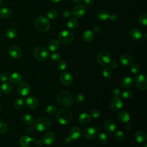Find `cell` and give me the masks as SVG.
Masks as SVG:
<instances>
[{
  "mask_svg": "<svg viewBox=\"0 0 147 147\" xmlns=\"http://www.w3.org/2000/svg\"><path fill=\"white\" fill-rule=\"evenodd\" d=\"M100 111L96 109L93 110L91 113V116L94 118H98L100 116Z\"/></svg>",
  "mask_w": 147,
  "mask_h": 147,
  "instance_id": "obj_48",
  "label": "cell"
},
{
  "mask_svg": "<svg viewBox=\"0 0 147 147\" xmlns=\"http://www.w3.org/2000/svg\"><path fill=\"white\" fill-rule=\"evenodd\" d=\"M111 55L106 51H100L96 56V60L99 64L103 66H106L109 64L111 61Z\"/></svg>",
  "mask_w": 147,
  "mask_h": 147,
  "instance_id": "obj_6",
  "label": "cell"
},
{
  "mask_svg": "<svg viewBox=\"0 0 147 147\" xmlns=\"http://www.w3.org/2000/svg\"><path fill=\"white\" fill-rule=\"evenodd\" d=\"M75 3H80L82 2L83 0H72Z\"/></svg>",
  "mask_w": 147,
  "mask_h": 147,
  "instance_id": "obj_56",
  "label": "cell"
},
{
  "mask_svg": "<svg viewBox=\"0 0 147 147\" xmlns=\"http://www.w3.org/2000/svg\"><path fill=\"white\" fill-rule=\"evenodd\" d=\"M114 137L115 139L118 141H122L125 138V134L121 130H117L115 131Z\"/></svg>",
  "mask_w": 147,
  "mask_h": 147,
  "instance_id": "obj_42",
  "label": "cell"
},
{
  "mask_svg": "<svg viewBox=\"0 0 147 147\" xmlns=\"http://www.w3.org/2000/svg\"><path fill=\"white\" fill-rule=\"evenodd\" d=\"M50 26L49 20L44 16L38 17L34 22V27L40 33H45L47 32Z\"/></svg>",
  "mask_w": 147,
  "mask_h": 147,
  "instance_id": "obj_4",
  "label": "cell"
},
{
  "mask_svg": "<svg viewBox=\"0 0 147 147\" xmlns=\"http://www.w3.org/2000/svg\"><path fill=\"white\" fill-rule=\"evenodd\" d=\"M85 99V96L82 93H79L76 95L75 97V100L77 103H82L84 101Z\"/></svg>",
  "mask_w": 147,
  "mask_h": 147,
  "instance_id": "obj_41",
  "label": "cell"
},
{
  "mask_svg": "<svg viewBox=\"0 0 147 147\" xmlns=\"http://www.w3.org/2000/svg\"><path fill=\"white\" fill-rule=\"evenodd\" d=\"M143 147H147V144H145Z\"/></svg>",
  "mask_w": 147,
  "mask_h": 147,
  "instance_id": "obj_59",
  "label": "cell"
},
{
  "mask_svg": "<svg viewBox=\"0 0 147 147\" xmlns=\"http://www.w3.org/2000/svg\"><path fill=\"white\" fill-rule=\"evenodd\" d=\"M72 15V13L71 12V10L68 9H66L63 12V16L66 18H70Z\"/></svg>",
  "mask_w": 147,
  "mask_h": 147,
  "instance_id": "obj_49",
  "label": "cell"
},
{
  "mask_svg": "<svg viewBox=\"0 0 147 147\" xmlns=\"http://www.w3.org/2000/svg\"><path fill=\"white\" fill-rule=\"evenodd\" d=\"M0 111H1V109H0Z\"/></svg>",
  "mask_w": 147,
  "mask_h": 147,
  "instance_id": "obj_62",
  "label": "cell"
},
{
  "mask_svg": "<svg viewBox=\"0 0 147 147\" xmlns=\"http://www.w3.org/2000/svg\"><path fill=\"white\" fill-rule=\"evenodd\" d=\"M22 121L26 125H31L33 122V118L30 114H25L22 117Z\"/></svg>",
  "mask_w": 147,
  "mask_h": 147,
  "instance_id": "obj_34",
  "label": "cell"
},
{
  "mask_svg": "<svg viewBox=\"0 0 147 147\" xmlns=\"http://www.w3.org/2000/svg\"><path fill=\"white\" fill-rule=\"evenodd\" d=\"M26 104L29 108L34 109L37 107L38 105V100L35 96L30 95L26 98Z\"/></svg>",
  "mask_w": 147,
  "mask_h": 147,
  "instance_id": "obj_18",
  "label": "cell"
},
{
  "mask_svg": "<svg viewBox=\"0 0 147 147\" xmlns=\"http://www.w3.org/2000/svg\"><path fill=\"white\" fill-rule=\"evenodd\" d=\"M9 80L11 83L14 84H18L21 83L22 80V76L20 74L14 72L10 75L9 77Z\"/></svg>",
  "mask_w": 147,
  "mask_h": 147,
  "instance_id": "obj_23",
  "label": "cell"
},
{
  "mask_svg": "<svg viewBox=\"0 0 147 147\" xmlns=\"http://www.w3.org/2000/svg\"><path fill=\"white\" fill-rule=\"evenodd\" d=\"M118 119L122 123H127L130 120V115L126 111L122 110L118 113Z\"/></svg>",
  "mask_w": 147,
  "mask_h": 147,
  "instance_id": "obj_25",
  "label": "cell"
},
{
  "mask_svg": "<svg viewBox=\"0 0 147 147\" xmlns=\"http://www.w3.org/2000/svg\"><path fill=\"white\" fill-rule=\"evenodd\" d=\"M91 118L92 117L90 114L86 113H83L79 115L78 118V120L80 123L87 125L91 122Z\"/></svg>",
  "mask_w": 147,
  "mask_h": 147,
  "instance_id": "obj_24",
  "label": "cell"
},
{
  "mask_svg": "<svg viewBox=\"0 0 147 147\" xmlns=\"http://www.w3.org/2000/svg\"><path fill=\"white\" fill-rule=\"evenodd\" d=\"M72 114L70 110L67 109H60L57 114V119L58 122L63 125L68 124L72 120Z\"/></svg>",
  "mask_w": 147,
  "mask_h": 147,
  "instance_id": "obj_3",
  "label": "cell"
},
{
  "mask_svg": "<svg viewBox=\"0 0 147 147\" xmlns=\"http://www.w3.org/2000/svg\"><path fill=\"white\" fill-rule=\"evenodd\" d=\"M109 18L110 20V21H111L112 22H115L118 21V17L115 14H111L110 15L109 14Z\"/></svg>",
  "mask_w": 147,
  "mask_h": 147,
  "instance_id": "obj_51",
  "label": "cell"
},
{
  "mask_svg": "<svg viewBox=\"0 0 147 147\" xmlns=\"http://www.w3.org/2000/svg\"><path fill=\"white\" fill-rule=\"evenodd\" d=\"M135 83L137 87L142 91H145L147 88V78L144 74H140L135 78Z\"/></svg>",
  "mask_w": 147,
  "mask_h": 147,
  "instance_id": "obj_8",
  "label": "cell"
},
{
  "mask_svg": "<svg viewBox=\"0 0 147 147\" xmlns=\"http://www.w3.org/2000/svg\"><path fill=\"white\" fill-rule=\"evenodd\" d=\"M8 53L10 57L13 59H19L22 55L21 50L17 46H11L8 49Z\"/></svg>",
  "mask_w": 147,
  "mask_h": 147,
  "instance_id": "obj_16",
  "label": "cell"
},
{
  "mask_svg": "<svg viewBox=\"0 0 147 147\" xmlns=\"http://www.w3.org/2000/svg\"><path fill=\"white\" fill-rule=\"evenodd\" d=\"M84 3L88 7L92 6L94 4V0H84Z\"/></svg>",
  "mask_w": 147,
  "mask_h": 147,
  "instance_id": "obj_54",
  "label": "cell"
},
{
  "mask_svg": "<svg viewBox=\"0 0 147 147\" xmlns=\"http://www.w3.org/2000/svg\"><path fill=\"white\" fill-rule=\"evenodd\" d=\"M110 67L114 69H116L118 67V64L116 61H111L109 63Z\"/></svg>",
  "mask_w": 147,
  "mask_h": 147,
  "instance_id": "obj_53",
  "label": "cell"
},
{
  "mask_svg": "<svg viewBox=\"0 0 147 147\" xmlns=\"http://www.w3.org/2000/svg\"><path fill=\"white\" fill-rule=\"evenodd\" d=\"M17 92L20 95L25 96L30 93V87L29 84L26 82L20 83L17 87Z\"/></svg>",
  "mask_w": 147,
  "mask_h": 147,
  "instance_id": "obj_9",
  "label": "cell"
},
{
  "mask_svg": "<svg viewBox=\"0 0 147 147\" xmlns=\"http://www.w3.org/2000/svg\"><path fill=\"white\" fill-rule=\"evenodd\" d=\"M11 15V10L7 7H2L0 9V17L2 18H9Z\"/></svg>",
  "mask_w": 147,
  "mask_h": 147,
  "instance_id": "obj_31",
  "label": "cell"
},
{
  "mask_svg": "<svg viewBox=\"0 0 147 147\" xmlns=\"http://www.w3.org/2000/svg\"><path fill=\"white\" fill-rule=\"evenodd\" d=\"M78 25V21L75 18H71L67 22V26L70 29H74Z\"/></svg>",
  "mask_w": 147,
  "mask_h": 147,
  "instance_id": "obj_35",
  "label": "cell"
},
{
  "mask_svg": "<svg viewBox=\"0 0 147 147\" xmlns=\"http://www.w3.org/2000/svg\"><path fill=\"white\" fill-rule=\"evenodd\" d=\"M103 76L106 78H110L113 75V71L110 67H106L104 68L103 72Z\"/></svg>",
  "mask_w": 147,
  "mask_h": 147,
  "instance_id": "obj_37",
  "label": "cell"
},
{
  "mask_svg": "<svg viewBox=\"0 0 147 147\" xmlns=\"http://www.w3.org/2000/svg\"><path fill=\"white\" fill-rule=\"evenodd\" d=\"M122 96L123 98L124 99H129L130 98L132 95H133V92L131 91V90H125L122 93Z\"/></svg>",
  "mask_w": 147,
  "mask_h": 147,
  "instance_id": "obj_45",
  "label": "cell"
},
{
  "mask_svg": "<svg viewBox=\"0 0 147 147\" xmlns=\"http://www.w3.org/2000/svg\"><path fill=\"white\" fill-rule=\"evenodd\" d=\"M67 63L64 60H61L57 64L58 70L60 71H63L66 69Z\"/></svg>",
  "mask_w": 147,
  "mask_h": 147,
  "instance_id": "obj_44",
  "label": "cell"
},
{
  "mask_svg": "<svg viewBox=\"0 0 147 147\" xmlns=\"http://www.w3.org/2000/svg\"><path fill=\"white\" fill-rule=\"evenodd\" d=\"M33 55L37 60L44 61L47 60L49 56V51L45 47L38 46L34 49Z\"/></svg>",
  "mask_w": 147,
  "mask_h": 147,
  "instance_id": "obj_5",
  "label": "cell"
},
{
  "mask_svg": "<svg viewBox=\"0 0 147 147\" xmlns=\"http://www.w3.org/2000/svg\"><path fill=\"white\" fill-rule=\"evenodd\" d=\"M119 61L124 66L129 67L133 64V58L132 56L129 54H123L119 57Z\"/></svg>",
  "mask_w": 147,
  "mask_h": 147,
  "instance_id": "obj_13",
  "label": "cell"
},
{
  "mask_svg": "<svg viewBox=\"0 0 147 147\" xmlns=\"http://www.w3.org/2000/svg\"><path fill=\"white\" fill-rule=\"evenodd\" d=\"M139 21L141 24L146 26L147 25V14L146 13L141 14L139 18Z\"/></svg>",
  "mask_w": 147,
  "mask_h": 147,
  "instance_id": "obj_46",
  "label": "cell"
},
{
  "mask_svg": "<svg viewBox=\"0 0 147 147\" xmlns=\"http://www.w3.org/2000/svg\"><path fill=\"white\" fill-rule=\"evenodd\" d=\"M2 92L5 94H9L12 90V86L11 84L7 82H3L1 86Z\"/></svg>",
  "mask_w": 147,
  "mask_h": 147,
  "instance_id": "obj_30",
  "label": "cell"
},
{
  "mask_svg": "<svg viewBox=\"0 0 147 147\" xmlns=\"http://www.w3.org/2000/svg\"><path fill=\"white\" fill-rule=\"evenodd\" d=\"M61 57V55L57 52H53L50 55V59L53 62H57L60 61Z\"/></svg>",
  "mask_w": 147,
  "mask_h": 147,
  "instance_id": "obj_40",
  "label": "cell"
},
{
  "mask_svg": "<svg viewBox=\"0 0 147 147\" xmlns=\"http://www.w3.org/2000/svg\"><path fill=\"white\" fill-rule=\"evenodd\" d=\"M129 35L131 38L134 41H138L142 37V32L137 28H133L129 32Z\"/></svg>",
  "mask_w": 147,
  "mask_h": 147,
  "instance_id": "obj_20",
  "label": "cell"
},
{
  "mask_svg": "<svg viewBox=\"0 0 147 147\" xmlns=\"http://www.w3.org/2000/svg\"><path fill=\"white\" fill-rule=\"evenodd\" d=\"M60 80L63 85L68 86L71 85L72 83L73 76L72 74L68 72H63L60 76Z\"/></svg>",
  "mask_w": 147,
  "mask_h": 147,
  "instance_id": "obj_11",
  "label": "cell"
},
{
  "mask_svg": "<svg viewBox=\"0 0 147 147\" xmlns=\"http://www.w3.org/2000/svg\"><path fill=\"white\" fill-rule=\"evenodd\" d=\"M112 94L115 97L119 96L121 94V90L118 88H114L112 90Z\"/></svg>",
  "mask_w": 147,
  "mask_h": 147,
  "instance_id": "obj_50",
  "label": "cell"
},
{
  "mask_svg": "<svg viewBox=\"0 0 147 147\" xmlns=\"http://www.w3.org/2000/svg\"><path fill=\"white\" fill-rule=\"evenodd\" d=\"M57 100L60 105L64 107L71 106L74 102L72 94L67 90H63L60 91L57 94Z\"/></svg>",
  "mask_w": 147,
  "mask_h": 147,
  "instance_id": "obj_1",
  "label": "cell"
},
{
  "mask_svg": "<svg viewBox=\"0 0 147 147\" xmlns=\"http://www.w3.org/2000/svg\"><path fill=\"white\" fill-rule=\"evenodd\" d=\"M7 130V125L4 122L0 121V134H3L6 133Z\"/></svg>",
  "mask_w": 147,
  "mask_h": 147,
  "instance_id": "obj_43",
  "label": "cell"
},
{
  "mask_svg": "<svg viewBox=\"0 0 147 147\" xmlns=\"http://www.w3.org/2000/svg\"><path fill=\"white\" fill-rule=\"evenodd\" d=\"M61 0H49V1H51V2H53V3H57V2H60Z\"/></svg>",
  "mask_w": 147,
  "mask_h": 147,
  "instance_id": "obj_57",
  "label": "cell"
},
{
  "mask_svg": "<svg viewBox=\"0 0 147 147\" xmlns=\"http://www.w3.org/2000/svg\"><path fill=\"white\" fill-rule=\"evenodd\" d=\"M130 71H131V72L133 74H135V75L138 74V72H140V67L136 64H132L130 68Z\"/></svg>",
  "mask_w": 147,
  "mask_h": 147,
  "instance_id": "obj_47",
  "label": "cell"
},
{
  "mask_svg": "<svg viewBox=\"0 0 147 147\" xmlns=\"http://www.w3.org/2000/svg\"><path fill=\"white\" fill-rule=\"evenodd\" d=\"M83 134L84 137L87 139H93L97 134V129L94 126H89L84 130Z\"/></svg>",
  "mask_w": 147,
  "mask_h": 147,
  "instance_id": "obj_14",
  "label": "cell"
},
{
  "mask_svg": "<svg viewBox=\"0 0 147 147\" xmlns=\"http://www.w3.org/2000/svg\"><path fill=\"white\" fill-rule=\"evenodd\" d=\"M121 86L124 88H129L133 86L134 84V80L130 76H126L123 78L121 82Z\"/></svg>",
  "mask_w": 147,
  "mask_h": 147,
  "instance_id": "obj_22",
  "label": "cell"
},
{
  "mask_svg": "<svg viewBox=\"0 0 147 147\" xmlns=\"http://www.w3.org/2000/svg\"><path fill=\"white\" fill-rule=\"evenodd\" d=\"M17 30L14 28H9L5 32V36L7 38L13 39L17 36Z\"/></svg>",
  "mask_w": 147,
  "mask_h": 147,
  "instance_id": "obj_32",
  "label": "cell"
},
{
  "mask_svg": "<svg viewBox=\"0 0 147 147\" xmlns=\"http://www.w3.org/2000/svg\"><path fill=\"white\" fill-rule=\"evenodd\" d=\"M24 104V101L22 98H18L17 99L14 103V107L17 109H21Z\"/></svg>",
  "mask_w": 147,
  "mask_h": 147,
  "instance_id": "obj_38",
  "label": "cell"
},
{
  "mask_svg": "<svg viewBox=\"0 0 147 147\" xmlns=\"http://www.w3.org/2000/svg\"><path fill=\"white\" fill-rule=\"evenodd\" d=\"M70 138L74 141L79 140L82 135V130L78 126L72 127L69 131Z\"/></svg>",
  "mask_w": 147,
  "mask_h": 147,
  "instance_id": "obj_12",
  "label": "cell"
},
{
  "mask_svg": "<svg viewBox=\"0 0 147 147\" xmlns=\"http://www.w3.org/2000/svg\"><path fill=\"white\" fill-rule=\"evenodd\" d=\"M8 79V75L5 73L0 74V81L2 82H5Z\"/></svg>",
  "mask_w": 147,
  "mask_h": 147,
  "instance_id": "obj_52",
  "label": "cell"
},
{
  "mask_svg": "<svg viewBox=\"0 0 147 147\" xmlns=\"http://www.w3.org/2000/svg\"><path fill=\"white\" fill-rule=\"evenodd\" d=\"M135 138L137 142L142 144L144 143L147 140V135L143 130H138L135 134Z\"/></svg>",
  "mask_w": 147,
  "mask_h": 147,
  "instance_id": "obj_19",
  "label": "cell"
},
{
  "mask_svg": "<svg viewBox=\"0 0 147 147\" xmlns=\"http://www.w3.org/2000/svg\"><path fill=\"white\" fill-rule=\"evenodd\" d=\"M52 122L51 119L46 117H41L38 118L34 122V127L39 132H43L48 130L51 126Z\"/></svg>",
  "mask_w": 147,
  "mask_h": 147,
  "instance_id": "obj_2",
  "label": "cell"
},
{
  "mask_svg": "<svg viewBox=\"0 0 147 147\" xmlns=\"http://www.w3.org/2000/svg\"><path fill=\"white\" fill-rule=\"evenodd\" d=\"M86 10L83 5H78L76 6L72 11V14L76 18H81L84 16Z\"/></svg>",
  "mask_w": 147,
  "mask_h": 147,
  "instance_id": "obj_15",
  "label": "cell"
},
{
  "mask_svg": "<svg viewBox=\"0 0 147 147\" xmlns=\"http://www.w3.org/2000/svg\"><path fill=\"white\" fill-rule=\"evenodd\" d=\"M94 38V32L90 30H86L83 34V38L86 42H90Z\"/></svg>",
  "mask_w": 147,
  "mask_h": 147,
  "instance_id": "obj_27",
  "label": "cell"
},
{
  "mask_svg": "<svg viewBox=\"0 0 147 147\" xmlns=\"http://www.w3.org/2000/svg\"><path fill=\"white\" fill-rule=\"evenodd\" d=\"M100 28L99 26L98 25H96V26H94L92 28V32H94V33H98L100 32Z\"/></svg>",
  "mask_w": 147,
  "mask_h": 147,
  "instance_id": "obj_55",
  "label": "cell"
},
{
  "mask_svg": "<svg viewBox=\"0 0 147 147\" xmlns=\"http://www.w3.org/2000/svg\"><path fill=\"white\" fill-rule=\"evenodd\" d=\"M59 40L63 44H68L72 42L74 38L73 33L68 30L61 32L58 35Z\"/></svg>",
  "mask_w": 147,
  "mask_h": 147,
  "instance_id": "obj_7",
  "label": "cell"
},
{
  "mask_svg": "<svg viewBox=\"0 0 147 147\" xmlns=\"http://www.w3.org/2000/svg\"><path fill=\"white\" fill-rule=\"evenodd\" d=\"M121 1H126V0H121Z\"/></svg>",
  "mask_w": 147,
  "mask_h": 147,
  "instance_id": "obj_61",
  "label": "cell"
},
{
  "mask_svg": "<svg viewBox=\"0 0 147 147\" xmlns=\"http://www.w3.org/2000/svg\"><path fill=\"white\" fill-rule=\"evenodd\" d=\"M57 11L53 9H51L48 10L47 13V17L51 20L55 19L57 17Z\"/></svg>",
  "mask_w": 147,
  "mask_h": 147,
  "instance_id": "obj_39",
  "label": "cell"
},
{
  "mask_svg": "<svg viewBox=\"0 0 147 147\" xmlns=\"http://www.w3.org/2000/svg\"><path fill=\"white\" fill-rule=\"evenodd\" d=\"M104 127L107 131L112 133L115 131L116 129V125L114 122H113L112 120H107L104 123Z\"/></svg>",
  "mask_w": 147,
  "mask_h": 147,
  "instance_id": "obj_26",
  "label": "cell"
},
{
  "mask_svg": "<svg viewBox=\"0 0 147 147\" xmlns=\"http://www.w3.org/2000/svg\"><path fill=\"white\" fill-rule=\"evenodd\" d=\"M2 0H0V6L2 5Z\"/></svg>",
  "mask_w": 147,
  "mask_h": 147,
  "instance_id": "obj_58",
  "label": "cell"
},
{
  "mask_svg": "<svg viewBox=\"0 0 147 147\" xmlns=\"http://www.w3.org/2000/svg\"><path fill=\"white\" fill-rule=\"evenodd\" d=\"M60 47L59 41L57 40H52L49 43V50L51 52H55L57 51Z\"/></svg>",
  "mask_w": 147,
  "mask_h": 147,
  "instance_id": "obj_29",
  "label": "cell"
},
{
  "mask_svg": "<svg viewBox=\"0 0 147 147\" xmlns=\"http://www.w3.org/2000/svg\"><path fill=\"white\" fill-rule=\"evenodd\" d=\"M1 91H0V96H1Z\"/></svg>",
  "mask_w": 147,
  "mask_h": 147,
  "instance_id": "obj_60",
  "label": "cell"
},
{
  "mask_svg": "<svg viewBox=\"0 0 147 147\" xmlns=\"http://www.w3.org/2000/svg\"><path fill=\"white\" fill-rule=\"evenodd\" d=\"M123 102L122 99L119 96L114 98L110 103V108L113 111H117L123 107Z\"/></svg>",
  "mask_w": 147,
  "mask_h": 147,
  "instance_id": "obj_10",
  "label": "cell"
},
{
  "mask_svg": "<svg viewBox=\"0 0 147 147\" xmlns=\"http://www.w3.org/2000/svg\"><path fill=\"white\" fill-rule=\"evenodd\" d=\"M96 17L100 21H105L109 18V13L106 10H102L97 13Z\"/></svg>",
  "mask_w": 147,
  "mask_h": 147,
  "instance_id": "obj_28",
  "label": "cell"
},
{
  "mask_svg": "<svg viewBox=\"0 0 147 147\" xmlns=\"http://www.w3.org/2000/svg\"><path fill=\"white\" fill-rule=\"evenodd\" d=\"M35 139L32 138V137L25 135L22 136L20 140V144L21 147H29L30 142L34 141Z\"/></svg>",
  "mask_w": 147,
  "mask_h": 147,
  "instance_id": "obj_21",
  "label": "cell"
},
{
  "mask_svg": "<svg viewBox=\"0 0 147 147\" xmlns=\"http://www.w3.org/2000/svg\"><path fill=\"white\" fill-rule=\"evenodd\" d=\"M56 140V136L55 134L51 132L48 131L46 133L43 137H42V142L44 144L47 145H50L52 144Z\"/></svg>",
  "mask_w": 147,
  "mask_h": 147,
  "instance_id": "obj_17",
  "label": "cell"
},
{
  "mask_svg": "<svg viewBox=\"0 0 147 147\" xmlns=\"http://www.w3.org/2000/svg\"><path fill=\"white\" fill-rule=\"evenodd\" d=\"M98 141L100 144H105L107 142L108 137L105 133L101 132L98 135Z\"/></svg>",
  "mask_w": 147,
  "mask_h": 147,
  "instance_id": "obj_33",
  "label": "cell"
},
{
  "mask_svg": "<svg viewBox=\"0 0 147 147\" xmlns=\"http://www.w3.org/2000/svg\"><path fill=\"white\" fill-rule=\"evenodd\" d=\"M45 111L47 114L52 115L57 112V107L55 105H49L47 107Z\"/></svg>",
  "mask_w": 147,
  "mask_h": 147,
  "instance_id": "obj_36",
  "label": "cell"
}]
</instances>
